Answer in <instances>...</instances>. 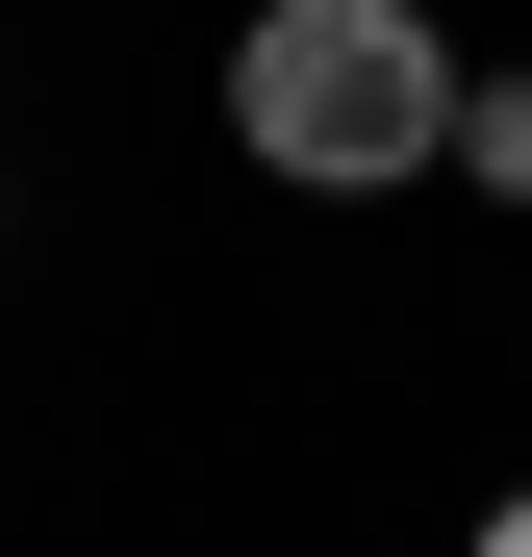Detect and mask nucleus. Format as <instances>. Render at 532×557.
I'll use <instances>...</instances> for the list:
<instances>
[{
    "label": "nucleus",
    "instance_id": "f257e3e1",
    "mask_svg": "<svg viewBox=\"0 0 532 557\" xmlns=\"http://www.w3.org/2000/svg\"><path fill=\"white\" fill-rule=\"evenodd\" d=\"M228 152L305 177V203L457 177V26H431V0H253L228 26Z\"/></svg>",
    "mask_w": 532,
    "mask_h": 557
},
{
    "label": "nucleus",
    "instance_id": "f03ea898",
    "mask_svg": "<svg viewBox=\"0 0 532 557\" xmlns=\"http://www.w3.org/2000/svg\"><path fill=\"white\" fill-rule=\"evenodd\" d=\"M457 177H482V203H532V76H457Z\"/></svg>",
    "mask_w": 532,
    "mask_h": 557
},
{
    "label": "nucleus",
    "instance_id": "7ed1b4c3",
    "mask_svg": "<svg viewBox=\"0 0 532 557\" xmlns=\"http://www.w3.org/2000/svg\"><path fill=\"white\" fill-rule=\"evenodd\" d=\"M482 557H532V482H507V507H482Z\"/></svg>",
    "mask_w": 532,
    "mask_h": 557
}]
</instances>
